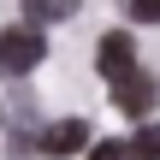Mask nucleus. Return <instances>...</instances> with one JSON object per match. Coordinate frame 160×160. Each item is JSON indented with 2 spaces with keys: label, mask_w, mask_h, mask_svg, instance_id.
Wrapping results in <instances>:
<instances>
[{
  "label": "nucleus",
  "mask_w": 160,
  "mask_h": 160,
  "mask_svg": "<svg viewBox=\"0 0 160 160\" xmlns=\"http://www.w3.org/2000/svg\"><path fill=\"white\" fill-rule=\"evenodd\" d=\"M131 18L137 24H160V0H131Z\"/></svg>",
  "instance_id": "obj_7"
},
{
  "label": "nucleus",
  "mask_w": 160,
  "mask_h": 160,
  "mask_svg": "<svg viewBox=\"0 0 160 160\" xmlns=\"http://www.w3.org/2000/svg\"><path fill=\"white\" fill-rule=\"evenodd\" d=\"M131 154V148H119V142H95V148H89V160H125Z\"/></svg>",
  "instance_id": "obj_8"
},
{
  "label": "nucleus",
  "mask_w": 160,
  "mask_h": 160,
  "mask_svg": "<svg viewBox=\"0 0 160 160\" xmlns=\"http://www.w3.org/2000/svg\"><path fill=\"white\" fill-rule=\"evenodd\" d=\"M131 160H160V125L137 131V142H131Z\"/></svg>",
  "instance_id": "obj_6"
},
{
  "label": "nucleus",
  "mask_w": 160,
  "mask_h": 160,
  "mask_svg": "<svg viewBox=\"0 0 160 160\" xmlns=\"http://www.w3.org/2000/svg\"><path fill=\"white\" fill-rule=\"evenodd\" d=\"M154 101H160V83L148 77V71H131V77H119V83H113V107H119V113H131V119H142Z\"/></svg>",
  "instance_id": "obj_3"
},
{
  "label": "nucleus",
  "mask_w": 160,
  "mask_h": 160,
  "mask_svg": "<svg viewBox=\"0 0 160 160\" xmlns=\"http://www.w3.org/2000/svg\"><path fill=\"white\" fill-rule=\"evenodd\" d=\"M42 53H48V42H42L36 30H0V77H24V71H36Z\"/></svg>",
  "instance_id": "obj_1"
},
{
  "label": "nucleus",
  "mask_w": 160,
  "mask_h": 160,
  "mask_svg": "<svg viewBox=\"0 0 160 160\" xmlns=\"http://www.w3.org/2000/svg\"><path fill=\"white\" fill-rule=\"evenodd\" d=\"M83 142H89V125H83V119H59V125L42 137V148H48V154H77Z\"/></svg>",
  "instance_id": "obj_4"
},
{
  "label": "nucleus",
  "mask_w": 160,
  "mask_h": 160,
  "mask_svg": "<svg viewBox=\"0 0 160 160\" xmlns=\"http://www.w3.org/2000/svg\"><path fill=\"white\" fill-rule=\"evenodd\" d=\"M83 0H24V18L30 24H59V18H71Z\"/></svg>",
  "instance_id": "obj_5"
},
{
  "label": "nucleus",
  "mask_w": 160,
  "mask_h": 160,
  "mask_svg": "<svg viewBox=\"0 0 160 160\" xmlns=\"http://www.w3.org/2000/svg\"><path fill=\"white\" fill-rule=\"evenodd\" d=\"M95 65H101V77H107V83H119V77H131V71H137V42H131L125 30H113V36H101V48H95Z\"/></svg>",
  "instance_id": "obj_2"
}]
</instances>
